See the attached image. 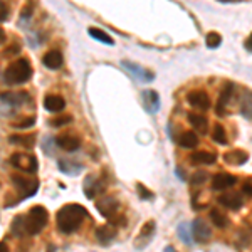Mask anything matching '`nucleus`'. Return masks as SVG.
I'll return each instance as SVG.
<instances>
[{
  "instance_id": "obj_1",
  "label": "nucleus",
  "mask_w": 252,
  "mask_h": 252,
  "mask_svg": "<svg viewBox=\"0 0 252 252\" xmlns=\"http://www.w3.org/2000/svg\"><path fill=\"white\" fill-rule=\"evenodd\" d=\"M86 209L78 204H67L56 214V222L63 234H72L83 225L84 219H86Z\"/></svg>"
},
{
  "instance_id": "obj_2",
  "label": "nucleus",
  "mask_w": 252,
  "mask_h": 252,
  "mask_svg": "<svg viewBox=\"0 0 252 252\" xmlns=\"http://www.w3.org/2000/svg\"><path fill=\"white\" fill-rule=\"evenodd\" d=\"M32 78V66L27 59H15L3 72L7 84H24Z\"/></svg>"
},
{
  "instance_id": "obj_3",
  "label": "nucleus",
  "mask_w": 252,
  "mask_h": 252,
  "mask_svg": "<svg viewBox=\"0 0 252 252\" xmlns=\"http://www.w3.org/2000/svg\"><path fill=\"white\" fill-rule=\"evenodd\" d=\"M49 214L42 205H35L26 215V234L27 235H37L40 230L47 225Z\"/></svg>"
},
{
  "instance_id": "obj_4",
  "label": "nucleus",
  "mask_w": 252,
  "mask_h": 252,
  "mask_svg": "<svg viewBox=\"0 0 252 252\" xmlns=\"http://www.w3.org/2000/svg\"><path fill=\"white\" fill-rule=\"evenodd\" d=\"M12 184L15 185L17 192L20 193V198H31L37 193L39 190V182L34 178H26L20 175H14L12 177Z\"/></svg>"
},
{
  "instance_id": "obj_5",
  "label": "nucleus",
  "mask_w": 252,
  "mask_h": 252,
  "mask_svg": "<svg viewBox=\"0 0 252 252\" xmlns=\"http://www.w3.org/2000/svg\"><path fill=\"white\" fill-rule=\"evenodd\" d=\"M10 163L19 170H24L27 173H35L37 172V158L32 153H14L10 157Z\"/></svg>"
},
{
  "instance_id": "obj_6",
  "label": "nucleus",
  "mask_w": 252,
  "mask_h": 252,
  "mask_svg": "<svg viewBox=\"0 0 252 252\" xmlns=\"http://www.w3.org/2000/svg\"><path fill=\"white\" fill-rule=\"evenodd\" d=\"M96 209L104 219H108L109 220V219L115 217V215L118 214V210H120V202H118L115 197L104 195V197H101L96 200Z\"/></svg>"
},
{
  "instance_id": "obj_7",
  "label": "nucleus",
  "mask_w": 252,
  "mask_h": 252,
  "mask_svg": "<svg viewBox=\"0 0 252 252\" xmlns=\"http://www.w3.org/2000/svg\"><path fill=\"white\" fill-rule=\"evenodd\" d=\"M192 237L197 242H202V244L210 241V237H212V230H210V227L207 225L205 220H202V219L193 220V223H192Z\"/></svg>"
},
{
  "instance_id": "obj_8",
  "label": "nucleus",
  "mask_w": 252,
  "mask_h": 252,
  "mask_svg": "<svg viewBox=\"0 0 252 252\" xmlns=\"http://www.w3.org/2000/svg\"><path fill=\"white\" fill-rule=\"evenodd\" d=\"M187 99H189V103L192 104L193 108L202 109V111H205V109L210 108V97L205 91H202V89L190 91L189 96H187Z\"/></svg>"
},
{
  "instance_id": "obj_9",
  "label": "nucleus",
  "mask_w": 252,
  "mask_h": 252,
  "mask_svg": "<svg viewBox=\"0 0 252 252\" xmlns=\"http://www.w3.org/2000/svg\"><path fill=\"white\" fill-rule=\"evenodd\" d=\"M219 204L223 205L225 209H230V210H239L244 204L242 200V195L237 193V192H230V193H223L219 197Z\"/></svg>"
},
{
  "instance_id": "obj_10",
  "label": "nucleus",
  "mask_w": 252,
  "mask_h": 252,
  "mask_svg": "<svg viewBox=\"0 0 252 252\" xmlns=\"http://www.w3.org/2000/svg\"><path fill=\"white\" fill-rule=\"evenodd\" d=\"M237 178L230 173H219L214 177L212 180V190H225L229 187H234Z\"/></svg>"
},
{
  "instance_id": "obj_11",
  "label": "nucleus",
  "mask_w": 252,
  "mask_h": 252,
  "mask_svg": "<svg viewBox=\"0 0 252 252\" xmlns=\"http://www.w3.org/2000/svg\"><path fill=\"white\" fill-rule=\"evenodd\" d=\"M83 189H84V193H86V197H88V198H94V197H97L99 193H103V192H104V185L101 184L99 180L93 178V177H88L86 180H84Z\"/></svg>"
},
{
  "instance_id": "obj_12",
  "label": "nucleus",
  "mask_w": 252,
  "mask_h": 252,
  "mask_svg": "<svg viewBox=\"0 0 252 252\" xmlns=\"http://www.w3.org/2000/svg\"><path fill=\"white\" fill-rule=\"evenodd\" d=\"M234 93V84L232 83H227L225 86L222 88L220 94H219V101H217V115H223L225 113V106L229 104L230 97H232Z\"/></svg>"
},
{
  "instance_id": "obj_13",
  "label": "nucleus",
  "mask_w": 252,
  "mask_h": 252,
  "mask_svg": "<svg viewBox=\"0 0 252 252\" xmlns=\"http://www.w3.org/2000/svg\"><path fill=\"white\" fill-rule=\"evenodd\" d=\"M56 143L66 152H76L81 146V140L74 135H61L56 138Z\"/></svg>"
},
{
  "instance_id": "obj_14",
  "label": "nucleus",
  "mask_w": 252,
  "mask_h": 252,
  "mask_svg": "<svg viewBox=\"0 0 252 252\" xmlns=\"http://www.w3.org/2000/svg\"><path fill=\"white\" fill-rule=\"evenodd\" d=\"M44 108H46L49 113H61L66 108V101H64L63 96H58V94L46 96V99H44Z\"/></svg>"
},
{
  "instance_id": "obj_15",
  "label": "nucleus",
  "mask_w": 252,
  "mask_h": 252,
  "mask_svg": "<svg viewBox=\"0 0 252 252\" xmlns=\"http://www.w3.org/2000/svg\"><path fill=\"white\" fill-rule=\"evenodd\" d=\"M27 99H29V94L24 91H20V93L9 91V93H2V94H0V101L7 104H12V106H19V104L26 103Z\"/></svg>"
},
{
  "instance_id": "obj_16",
  "label": "nucleus",
  "mask_w": 252,
  "mask_h": 252,
  "mask_svg": "<svg viewBox=\"0 0 252 252\" xmlns=\"http://www.w3.org/2000/svg\"><path fill=\"white\" fill-rule=\"evenodd\" d=\"M115 237H116V229L113 225H108L106 223V225H99L96 229V239L103 244V246L109 244Z\"/></svg>"
},
{
  "instance_id": "obj_17",
  "label": "nucleus",
  "mask_w": 252,
  "mask_h": 252,
  "mask_svg": "<svg viewBox=\"0 0 252 252\" xmlns=\"http://www.w3.org/2000/svg\"><path fill=\"white\" fill-rule=\"evenodd\" d=\"M190 161L195 165H212L217 161V153L212 152H195L190 155Z\"/></svg>"
},
{
  "instance_id": "obj_18",
  "label": "nucleus",
  "mask_w": 252,
  "mask_h": 252,
  "mask_svg": "<svg viewBox=\"0 0 252 252\" xmlns=\"http://www.w3.org/2000/svg\"><path fill=\"white\" fill-rule=\"evenodd\" d=\"M42 63H44V66L49 67V69H59L61 66H63L64 59H63V54H61L59 51H49L44 54Z\"/></svg>"
},
{
  "instance_id": "obj_19",
  "label": "nucleus",
  "mask_w": 252,
  "mask_h": 252,
  "mask_svg": "<svg viewBox=\"0 0 252 252\" xmlns=\"http://www.w3.org/2000/svg\"><path fill=\"white\" fill-rule=\"evenodd\" d=\"M247 160H249V155H247V152H244V150H234V152L223 155V161H225V163L235 165V166L244 165Z\"/></svg>"
},
{
  "instance_id": "obj_20",
  "label": "nucleus",
  "mask_w": 252,
  "mask_h": 252,
  "mask_svg": "<svg viewBox=\"0 0 252 252\" xmlns=\"http://www.w3.org/2000/svg\"><path fill=\"white\" fill-rule=\"evenodd\" d=\"M153 234H155V222L150 220L143 225V229H141V232H140V237L136 239L138 249H143V246L153 237Z\"/></svg>"
},
{
  "instance_id": "obj_21",
  "label": "nucleus",
  "mask_w": 252,
  "mask_h": 252,
  "mask_svg": "<svg viewBox=\"0 0 252 252\" xmlns=\"http://www.w3.org/2000/svg\"><path fill=\"white\" fill-rule=\"evenodd\" d=\"M189 121H190V125L197 129V131H200L202 135H207V131H209V121H207L205 116L197 115V113H190Z\"/></svg>"
},
{
  "instance_id": "obj_22",
  "label": "nucleus",
  "mask_w": 252,
  "mask_h": 252,
  "mask_svg": "<svg viewBox=\"0 0 252 252\" xmlns=\"http://www.w3.org/2000/svg\"><path fill=\"white\" fill-rule=\"evenodd\" d=\"M123 67L128 69V71L131 72L135 78H138V79H143V81H152L153 79V74H150V71H146V69H141L140 66H138V64H133V63H128V61H125Z\"/></svg>"
},
{
  "instance_id": "obj_23",
  "label": "nucleus",
  "mask_w": 252,
  "mask_h": 252,
  "mask_svg": "<svg viewBox=\"0 0 252 252\" xmlns=\"http://www.w3.org/2000/svg\"><path fill=\"white\" fill-rule=\"evenodd\" d=\"M143 99H145V108L148 113H157L160 108V99H158L157 91H145L143 93Z\"/></svg>"
},
{
  "instance_id": "obj_24",
  "label": "nucleus",
  "mask_w": 252,
  "mask_h": 252,
  "mask_svg": "<svg viewBox=\"0 0 252 252\" xmlns=\"http://www.w3.org/2000/svg\"><path fill=\"white\" fill-rule=\"evenodd\" d=\"M178 145L185 150H192V148H197L198 146V136L195 135L193 131H185L182 133L180 138H178Z\"/></svg>"
},
{
  "instance_id": "obj_25",
  "label": "nucleus",
  "mask_w": 252,
  "mask_h": 252,
  "mask_svg": "<svg viewBox=\"0 0 252 252\" xmlns=\"http://www.w3.org/2000/svg\"><path fill=\"white\" fill-rule=\"evenodd\" d=\"M9 143L24 146V148H32L35 145V135H12L9 136Z\"/></svg>"
},
{
  "instance_id": "obj_26",
  "label": "nucleus",
  "mask_w": 252,
  "mask_h": 252,
  "mask_svg": "<svg viewBox=\"0 0 252 252\" xmlns=\"http://www.w3.org/2000/svg\"><path fill=\"white\" fill-rule=\"evenodd\" d=\"M59 170L66 175H78L81 170H83V165L76 163L72 160H59Z\"/></svg>"
},
{
  "instance_id": "obj_27",
  "label": "nucleus",
  "mask_w": 252,
  "mask_h": 252,
  "mask_svg": "<svg viewBox=\"0 0 252 252\" xmlns=\"http://www.w3.org/2000/svg\"><path fill=\"white\" fill-rule=\"evenodd\" d=\"M88 32H89V35H91L93 39L99 40V42H103V44H108V46H115V40L109 37L108 32H104L101 29H96V27H89Z\"/></svg>"
},
{
  "instance_id": "obj_28",
  "label": "nucleus",
  "mask_w": 252,
  "mask_h": 252,
  "mask_svg": "<svg viewBox=\"0 0 252 252\" xmlns=\"http://www.w3.org/2000/svg\"><path fill=\"white\" fill-rule=\"evenodd\" d=\"M241 113L246 118L252 120V91H246L241 101Z\"/></svg>"
},
{
  "instance_id": "obj_29",
  "label": "nucleus",
  "mask_w": 252,
  "mask_h": 252,
  "mask_svg": "<svg viewBox=\"0 0 252 252\" xmlns=\"http://www.w3.org/2000/svg\"><path fill=\"white\" fill-rule=\"evenodd\" d=\"M210 220L214 222L215 227H219V229H225L227 223H229V220H227L225 214H222L219 209H212L210 210Z\"/></svg>"
},
{
  "instance_id": "obj_30",
  "label": "nucleus",
  "mask_w": 252,
  "mask_h": 252,
  "mask_svg": "<svg viewBox=\"0 0 252 252\" xmlns=\"http://www.w3.org/2000/svg\"><path fill=\"white\" fill-rule=\"evenodd\" d=\"M10 229H12V234H14V235L22 237V235L26 234V215H17V217H15V220L12 222Z\"/></svg>"
},
{
  "instance_id": "obj_31",
  "label": "nucleus",
  "mask_w": 252,
  "mask_h": 252,
  "mask_svg": "<svg viewBox=\"0 0 252 252\" xmlns=\"http://www.w3.org/2000/svg\"><path fill=\"white\" fill-rule=\"evenodd\" d=\"M212 140L215 141V143L219 145H227V135H225V128L217 123L214 126V131H212Z\"/></svg>"
},
{
  "instance_id": "obj_32",
  "label": "nucleus",
  "mask_w": 252,
  "mask_h": 252,
  "mask_svg": "<svg viewBox=\"0 0 252 252\" xmlns=\"http://www.w3.org/2000/svg\"><path fill=\"white\" fill-rule=\"evenodd\" d=\"M178 237L182 239V242L189 244V246L193 242L192 229H189V223H182V225H178Z\"/></svg>"
},
{
  "instance_id": "obj_33",
  "label": "nucleus",
  "mask_w": 252,
  "mask_h": 252,
  "mask_svg": "<svg viewBox=\"0 0 252 252\" xmlns=\"http://www.w3.org/2000/svg\"><path fill=\"white\" fill-rule=\"evenodd\" d=\"M205 42H207V47L215 49L222 44V37H220V34H217V32H210V34H207Z\"/></svg>"
},
{
  "instance_id": "obj_34",
  "label": "nucleus",
  "mask_w": 252,
  "mask_h": 252,
  "mask_svg": "<svg viewBox=\"0 0 252 252\" xmlns=\"http://www.w3.org/2000/svg\"><path fill=\"white\" fill-rule=\"evenodd\" d=\"M69 123H71V116L64 115V116H56L52 118L51 121H49V125L54 126V128H61V126H67Z\"/></svg>"
},
{
  "instance_id": "obj_35",
  "label": "nucleus",
  "mask_w": 252,
  "mask_h": 252,
  "mask_svg": "<svg viewBox=\"0 0 252 252\" xmlns=\"http://www.w3.org/2000/svg\"><path fill=\"white\" fill-rule=\"evenodd\" d=\"M207 180V173L205 172H197L192 175V178H190V184L192 185H204Z\"/></svg>"
},
{
  "instance_id": "obj_36",
  "label": "nucleus",
  "mask_w": 252,
  "mask_h": 252,
  "mask_svg": "<svg viewBox=\"0 0 252 252\" xmlns=\"http://www.w3.org/2000/svg\"><path fill=\"white\" fill-rule=\"evenodd\" d=\"M136 189H138V192H140V197L141 198H145V200H152V198H153V193L150 192V190H146L141 184H138Z\"/></svg>"
},
{
  "instance_id": "obj_37",
  "label": "nucleus",
  "mask_w": 252,
  "mask_h": 252,
  "mask_svg": "<svg viewBox=\"0 0 252 252\" xmlns=\"http://www.w3.org/2000/svg\"><path fill=\"white\" fill-rule=\"evenodd\" d=\"M32 12H34V5L29 2V3H26V7L22 9V14H20V17H22L24 20L26 19H29L31 15H32Z\"/></svg>"
},
{
  "instance_id": "obj_38",
  "label": "nucleus",
  "mask_w": 252,
  "mask_h": 252,
  "mask_svg": "<svg viewBox=\"0 0 252 252\" xmlns=\"http://www.w3.org/2000/svg\"><path fill=\"white\" fill-rule=\"evenodd\" d=\"M7 17H9V7L0 0V22H5Z\"/></svg>"
},
{
  "instance_id": "obj_39",
  "label": "nucleus",
  "mask_w": 252,
  "mask_h": 252,
  "mask_svg": "<svg viewBox=\"0 0 252 252\" xmlns=\"http://www.w3.org/2000/svg\"><path fill=\"white\" fill-rule=\"evenodd\" d=\"M35 123V120L34 118H27V120H22L20 123L15 125V128H22V129H26V128H31V126H34Z\"/></svg>"
},
{
  "instance_id": "obj_40",
  "label": "nucleus",
  "mask_w": 252,
  "mask_h": 252,
  "mask_svg": "<svg viewBox=\"0 0 252 252\" xmlns=\"http://www.w3.org/2000/svg\"><path fill=\"white\" fill-rule=\"evenodd\" d=\"M19 52H20V46H17V44L5 49V56H14V54H19Z\"/></svg>"
},
{
  "instance_id": "obj_41",
  "label": "nucleus",
  "mask_w": 252,
  "mask_h": 252,
  "mask_svg": "<svg viewBox=\"0 0 252 252\" xmlns=\"http://www.w3.org/2000/svg\"><path fill=\"white\" fill-rule=\"evenodd\" d=\"M242 193L249 195V197H252V185L251 184H244L242 185Z\"/></svg>"
},
{
  "instance_id": "obj_42",
  "label": "nucleus",
  "mask_w": 252,
  "mask_h": 252,
  "mask_svg": "<svg viewBox=\"0 0 252 252\" xmlns=\"http://www.w3.org/2000/svg\"><path fill=\"white\" fill-rule=\"evenodd\" d=\"M244 46H246V49L249 52H252V34L249 35V37L246 39V42H244Z\"/></svg>"
},
{
  "instance_id": "obj_43",
  "label": "nucleus",
  "mask_w": 252,
  "mask_h": 252,
  "mask_svg": "<svg viewBox=\"0 0 252 252\" xmlns=\"http://www.w3.org/2000/svg\"><path fill=\"white\" fill-rule=\"evenodd\" d=\"M0 252H10L9 246H7L5 242H0Z\"/></svg>"
},
{
  "instance_id": "obj_44",
  "label": "nucleus",
  "mask_w": 252,
  "mask_h": 252,
  "mask_svg": "<svg viewBox=\"0 0 252 252\" xmlns=\"http://www.w3.org/2000/svg\"><path fill=\"white\" fill-rule=\"evenodd\" d=\"M3 42H5V31L0 29V44H3Z\"/></svg>"
},
{
  "instance_id": "obj_45",
  "label": "nucleus",
  "mask_w": 252,
  "mask_h": 252,
  "mask_svg": "<svg viewBox=\"0 0 252 252\" xmlns=\"http://www.w3.org/2000/svg\"><path fill=\"white\" fill-rule=\"evenodd\" d=\"M220 2H234V0H220Z\"/></svg>"
}]
</instances>
